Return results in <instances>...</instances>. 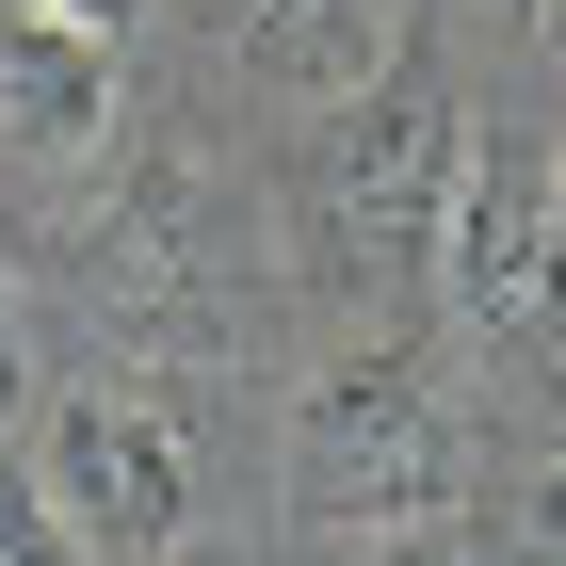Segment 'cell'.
Instances as JSON below:
<instances>
[{
  "label": "cell",
  "instance_id": "cell-7",
  "mask_svg": "<svg viewBox=\"0 0 566 566\" xmlns=\"http://www.w3.org/2000/svg\"><path fill=\"white\" fill-rule=\"evenodd\" d=\"M0 566H97L82 534H65V502L33 485V453H0Z\"/></svg>",
  "mask_w": 566,
  "mask_h": 566
},
{
  "label": "cell",
  "instance_id": "cell-10",
  "mask_svg": "<svg viewBox=\"0 0 566 566\" xmlns=\"http://www.w3.org/2000/svg\"><path fill=\"white\" fill-rule=\"evenodd\" d=\"M17 373H33V356H17V292H0V437H17Z\"/></svg>",
  "mask_w": 566,
  "mask_h": 566
},
{
  "label": "cell",
  "instance_id": "cell-3",
  "mask_svg": "<svg viewBox=\"0 0 566 566\" xmlns=\"http://www.w3.org/2000/svg\"><path fill=\"white\" fill-rule=\"evenodd\" d=\"M437 275H453V307H470L485 340L502 324H551L566 307V211H551V163H485L453 178V211H437Z\"/></svg>",
  "mask_w": 566,
  "mask_h": 566
},
{
  "label": "cell",
  "instance_id": "cell-11",
  "mask_svg": "<svg viewBox=\"0 0 566 566\" xmlns=\"http://www.w3.org/2000/svg\"><path fill=\"white\" fill-rule=\"evenodd\" d=\"M534 17H551V33H566V0H534Z\"/></svg>",
  "mask_w": 566,
  "mask_h": 566
},
{
  "label": "cell",
  "instance_id": "cell-5",
  "mask_svg": "<svg viewBox=\"0 0 566 566\" xmlns=\"http://www.w3.org/2000/svg\"><path fill=\"white\" fill-rule=\"evenodd\" d=\"M97 130H114V33H65V17L0 0V146L17 163H82Z\"/></svg>",
  "mask_w": 566,
  "mask_h": 566
},
{
  "label": "cell",
  "instance_id": "cell-12",
  "mask_svg": "<svg viewBox=\"0 0 566 566\" xmlns=\"http://www.w3.org/2000/svg\"><path fill=\"white\" fill-rule=\"evenodd\" d=\"M551 211H566V163H551Z\"/></svg>",
  "mask_w": 566,
  "mask_h": 566
},
{
  "label": "cell",
  "instance_id": "cell-8",
  "mask_svg": "<svg viewBox=\"0 0 566 566\" xmlns=\"http://www.w3.org/2000/svg\"><path fill=\"white\" fill-rule=\"evenodd\" d=\"M17 17H65V33H130L146 0H17Z\"/></svg>",
  "mask_w": 566,
  "mask_h": 566
},
{
  "label": "cell",
  "instance_id": "cell-2",
  "mask_svg": "<svg viewBox=\"0 0 566 566\" xmlns=\"http://www.w3.org/2000/svg\"><path fill=\"white\" fill-rule=\"evenodd\" d=\"M33 485L65 502V534H82L97 566H163L178 534H195V453H178V421L130 405V389H65L49 405Z\"/></svg>",
  "mask_w": 566,
  "mask_h": 566
},
{
  "label": "cell",
  "instance_id": "cell-9",
  "mask_svg": "<svg viewBox=\"0 0 566 566\" xmlns=\"http://www.w3.org/2000/svg\"><path fill=\"white\" fill-rule=\"evenodd\" d=\"M356 566H453V551H437V518H421V534H373Z\"/></svg>",
  "mask_w": 566,
  "mask_h": 566
},
{
  "label": "cell",
  "instance_id": "cell-6",
  "mask_svg": "<svg viewBox=\"0 0 566 566\" xmlns=\"http://www.w3.org/2000/svg\"><path fill=\"white\" fill-rule=\"evenodd\" d=\"M243 49H260L275 82H307V97H373L389 0H243Z\"/></svg>",
  "mask_w": 566,
  "mask_h": 566
},
{
  "label": "cell",
  "instance_id": "cell-4",
  "mask_svg": "<svg viewBox=\"0 0 566 566\" xmlns=\"http://www.w3.org/2000/svg\"><path fill=\"white\" fill-rule=\"evenodd\" d=\"M453 178H470L453 97H437V82H389V97H356V114H340V146H324V211H340L356 243H437Z\"/></svg>",
  "mask_w": 566,
  "mask_h": 566
},
{
  "label": "cell",
  "instance_id": "cell-1",
  "mask_svg": "<svg viewBox=\"0 0 566 566\" xmlns=\"http://www.w3.org/2000/svg\"><path fill=\"white\" fill-rule=\"evenodd\" d=\"M292 502L340 534H421L453 502V405L421 356H340L292 405Z\"/></svg>",
  "mask_w": 566,
  "mask_h": 566
}]
</instances>
